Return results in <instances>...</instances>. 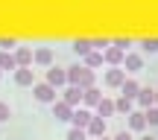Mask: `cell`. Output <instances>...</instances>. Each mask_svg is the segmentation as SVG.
<instances>
[{"label":"cell","instance_id":"6da1fadb","mask_svg":"<svg viewBox=\"0 0 158 140\" xmlns=\"http://www.w3.org/2000/svg\"><path fill=\"white\" fill-rule=\"evenodd\" d=\"M68 79L76 85V88H82V90H88L91 85H94V73H91L88 67H70L68 70Z\"/></svg>","mask_w":158,"mask_h":140},{"label":"cell","instance_id":"7a4b0ae2","mask_svg":"<svg viewBox=\"0 0 158 140\" xmlns=\"http://www.w3.org/2000/svg\"><path fill=\"white\" fill-rule=\"evenodd\" d=\"M35 99H38V102H53V99H56V88H53L50 82L35 85Z\"/></svg>","mask_w":158,"mask_h":140},{"label":"cell","instance_id":"3957f363","mask_svg":"<svg viewBox=\"0 0 158 140\" xmlns=\"http://www.w3.org/2000/svg\"><path fill=\"white\" fill-rule=\"evenodd\" d=\"M47 82H50L53 88H59V85H64V82H68V70L50 67V70H47Z\"/></svg>","mask_w":158,"mask_h":140},{"label":"cell","instance_id":"277c9868","mask_svg":"<svg viewBox=\"0 0 158 140\" xmlns=\"http://www.w3.org/2000/svg\"><path fill=\"white\" fill-rule=\"evenodd\" d=\"M79 99H85V90L82 88H76V85H73V88L64 90V102H68V105H76Z\"/></svg>","mask_w":158,"mask_h":140},{"label":"cell","instance_id":"5b68a950","mask_svg":"<svg viewBox=\"0 0 158 140\" xmlns=\"http://www.w3.org/2000/svg\"><path fill=\"white\" fill-rule=\"evenodd\" d=\"M73 105H68V102H56V120H73V111H70Z\"/></svg>","mask_w":158,"mask_h":140},{"label":"cell","instance_id":"8992f818","mask_svg":"<svg viewBox=\"0 0 158 140\" xmlns=\"http://www.w3.org/2000/svg\"><path fill=\"white\" fill-rule=\"evenodd\" d=\"M18 67V58L12 53H0V70H15Z\"/></svg>","mask_w":158,"mask_h":140},{"label":"cell","instance_id":"52a82bcc","mask_svg":"<svg viewBox=\"0 0 158 140\" xmlns=\"http://www.w3.org/2000/svg\"><path fill=\"white\" fill-rule=\"evenodd\" d=\"M91 120H94V117H91L88 111H76V114H73V126H76V129H85V126H91Z\"/></svg>","mask_w":158,"mask_h":140},{"label":"cell","instance_id":"ba28073f","mask_svg":"<svg viewBox=\"0 0 158 140\" xmlns=\"http://www.w3.org/2000/svg\"><path fill=\"white\" fill-rule=\"evenodd\" d=\"M15 58H18V64H21V67H27V64L32 62L35 56H32V50H27V47H21V50L15 53Z\"/></svg>","mask_w":158,"mask_h":140},{"label":"cell","instance_id":"9c48e42d","mask_svg":"<svg viewBox=\"0 0 158 140\" xmlns=\"http://www.w3.org/2000/svg\"><path fill=\"white\" fill-rule=\"evenodd\" d=\"M15 82H18V85H32V70L21 67V70L15 73Z\"/></svg>","mask_w":158,"mask_h":140},{"label":"cell","instance_id":"30bf717a","mask_svg":"<svg viewBox=\"0 0 158 140\" xmlns=\"http://www.w3.org/2000/svg\"><path fill=\"white\" fill-rule=\"evenodd\" d=\"M138 94H141L138 82H132V79H129V82H123V96H126V99H132V96H138Z\"/></svg>","mask_w":158,"mask_h":140},{"label":"cell","instance_id":"8fae6325","mask_svg":"<svg viewBox=\"0 0 158 140\" xmlns=\"http://www.w3.org/2000/svg\"><path fill=\"white\" fill-rule=\"evenodd\" d=\"M123 82H126V79H123V73H120V70H108L106 85H111V88H114V85H123Z\"/></svg>","mask_w":158,"mask_h":140},{"label":"cell","instance_id":"7c38bea8","mask_svg":"<svg viewBox=\"0 0 158 140\" xmlns=\"http://www.w3.org/2000/svg\"><path fill=\"white\" fill-rule=\"evenodd\" d=\"M85 102H88V105H100V90H97V88H88V90H85Z\"/></svg>","mask_w":158,"mask_h":140},{"label":"cell","instance_id":"4fadbf2b","mask_svg":"<svg viewBox=\"0 0 158 140\" xmlns=\"http://www.w3.org/2000/svg\"><path fill=\"white\" fill-rule=\"evenodd\" d=\"M120 58H123V50H120V47H111V50H106V62H120Z\"/></svg>","mask_w":158,"mask_h":140},{"label":"cell","instance_id":"5bb4252c","mask_svg":"<svg viewBox=\"0 0 158 140\" xmlns=\"http://www.w3.org/2000/svg\"><path fill=\"white\" fill-rule=\"evenodd\" d=\"M97 108H100V117H108V114H114V102H111V99H102Z\"/></svg>","mask_w":158,"mask_h":140},{"label":"cell","instance_id":"9a60e30c","mask_svg":"<svg viewBox=\"0 0 158 140\" xmlns=\"http://www.w3.org/2000/svg\"><path fill=\"white\" fill-rule=\"evenodd\" d=\"M35 62H38V64H50L53 62V53L50 50H38V53H35Z\"/></svg>","mask_w":158,"mask_h":140},{"label":"cell","instance_id":"2e32d148","mask_svg":"<svg viewBox=\"0 0 158 140\" xmlns=\"http://www.w3.org/2000/svg\"><path fill=\"white\" fill-rule=\"evenodd\" d=\"M129 126H132V129H143V126H147V117H143V114H132Z\"/></svg>","mask_w":158,"mask_h":140},{"label":"cell","instance_id":"e0dca14e","mask_svg":"<svg viewBox=\"0 0 158 140\" xmlns=\"http://www.w3.org/2000/svg\"><path fill=\"white\" fill-rule=\"evenodd\" d=\"M88 131H91V134H102V131H106V123H102V120H91Z\"/></svg>","mask_w":158,"mask_h":140},{"label":"cell","instance_id":"ac0fdd59","mask_svg":"<svg viewBox=\"0 0 158 140\" xmlns=\"http://www.w3.org/2000/svg\"><path fill=\"white\" fill-rule=\"evenodd\" d=\"M85 62H88V67H100V64H102V56H97V53H88V56H85Z\"/></svg>","mask_w":158,"mask_h":140},{"label":"cell","instance_id":"d6986e66","mask_svg":"<svg viewBox=\"0 0 158 140\" xmlns=\"http://www.w3.org/2000/svg\"><path fill=\"white\" fill-rule=\"evenodd\" d=\"M73 50L79 53V56H88V50H91V41H76V47Z\"/></svg>","mask_w":158,"mask_h":140},{"label":"cell","instance_id":"ffe728a7","mask_svg":"<svg viewBox=\"0 0 158 140\" xmlns=\"http://www.w3.org/2000/svg\"><path fill=\"white\" fill-rule=\"evenodd\" d=\"M126 67H129V70H138V67H141V56H126Z\"/></svg>","mask_w":158,"mask_h":140},{"label":"cell","instance_id":"44dd1931","mask_svg":"<svg viewBox=\"0 0 158 140\" xmlns=\"http://www.w3.org/2000/svg\"><path fill=\"white\" fill-rule=\"evenodd\" d=\"M138 99H141L143 105H149V102H155V94H152V90H141V94H138Z\"/></svg>","mask_w":158,"mask_h":140},{"label":"cell","instance_id":"7402d4cb","mask_svg":"<svg viewBox=\"0 0 158 140\" xmlns=\"http://www.w3.org/2000/svg\"><path fill=\"white\" fill-rule=\"evenodd\" d=\"M68 140H85V131L82 129H70L68 131Z\"/></svg>","mask_w":158,"mask_h":140},{"label":"cell","instance_id":"603a6c76","mask_svg":"<svg viewBox=\"0 0 158 140\" xmlns=\"http://www.w3.org/2000/svg\"><path fill=\"white\" fill-rule=\"evenodd\" d=\"M114 108H117V111H129V99H126V96H123V99H117V102H114Z\"/></svg>","mask_w":158,"mask_h":140},{"label":"cell","instance_id":"cb8c5ba5","mask_svg":"<svg viewBox=\"0 0 158 140\" xmlns=\"http://www.w3.org/2000/svg\"><path fill=\"white\" fill-rule=\"evenodd\" d=\"M147 120H149V126H158V108H152V111L147 114Z\"/></svg>","mask_w":158,"mask_h":140},{"label":"cell","instance_id":"d4e9b609","mask_svg":"<svg viewBox=\"0 0 158 140\" xmlns=\"http://www.w3.org/2000/svg\"><path fill=\"white\" fill-rule=\"evenodd\" d=\"M0 120H9V105L6 102H0Z\"/></svg>","mask_w":158,"mask_h":140},{"label":"cell","instance_id":"484cf974","mask_svg":"<svg viewBox=\"0 0 158 140\" xmlns=\"http://www.w3.org/2000/svg\"><path fill=\"white\" fill-rule=\"evenodd\" d=\"M114 140H132V134H129V131H120V134L114 137Z\"/></svg>","mask_w":158,"mask_h":140},{"label":"cell","instance_id":"4316f807","mask_svg":"<svg viewBox=\"0 0 158 140\" xmlns=\"http://www.w3.org/2000/svg\"><path fill=\"white\" fill-rule=\"evenodd\" d=\"M143 140H152V137H143Z\"/></svg>","mask_w":158,"mask_h":140},{"label":"cell","instance_id":"83f0119b","mask_svg":"<svg viewBox=\"0 0 158 140\" xmlns=\"http://www.w3.org/2000/svg\"><path fill=\"white\" fill-rule=\"evenodd\" d=\"M155 102H158V94H155Z\"/></svg>","mask_w":158,"mask_h":140},{"label":"cell","instance_id":"f1b7e54d","mask_svg":"<svg viewBox=\"0 0 158 140\" xmlns=\"http://www.w3.org/2000/svg\"><path fill=\"white\" fill-rule=\"evenodd\" d=\"M102 140H106V137H102Z\"/></svg>","mask_w":158,"mask_h":140}]
</instances>
